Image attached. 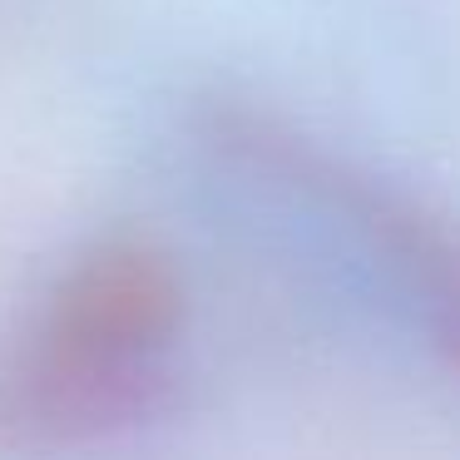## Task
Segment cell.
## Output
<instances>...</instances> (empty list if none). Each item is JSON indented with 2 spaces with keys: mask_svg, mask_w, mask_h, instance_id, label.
<instances>
[{
  "mask_svg": "<svg viewBox=\"0 0 460 460\" xmlns=\"http://www.w3.org/2000/svg\"><path fill=\"white\" fill-rule=\"evenodd\" d=\"M183 278L159 243L110 238L70 262L0 357V460L60 456L159 401Z\"/></svg>",
  "mask_w": 460,
  "mask_h": 460,
  "instance_id": "obj_1",
  "label": "cell"
},
{
  "mask_svg": "<svg viewBox=\"0 0 460 460\" xmlns=\"http://www.w3.org/2000/svg\"><path fill=\"white\" fill-rule=\"evenodd\" d=\"M406 272L426 292H436V347L460 371V243L436 228V238L426 243V258L416 252Z\"/></svg>",
  "mask_w": 460,
  "mask_h": 460,
  "instance_id": "obj_2",
  "label": "cell"
}]
</instances>
